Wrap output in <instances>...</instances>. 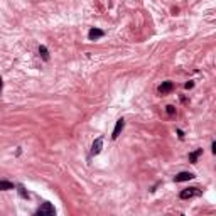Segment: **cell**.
<instances>
[{
  "instance_id": "obj_1",
  "label": "cell",
  "mask_w": 216,
  "mask_h": 216,
  "mask_svg": "<svg viewBox=\"0 0 216 216\" xmlns=\"http://www.w3.org/2000/svg\"><path fill=\"white\" fill-rule=\"evenodd\" d=\"M36 214L37 216H54L56 214V209H54V206L51 203H42V206L36 211Z\"/></svg>"
},
{
  "instance_id": "obj_2",
  "label": "cell",
  "mask_w": 216,
  "mask_h": 216,
  "mask_svg": "<svg viewBox=\"0 0 216 216\" xmlns=\"http://www.w3.org/2000/svg\"><path fill=\"white\" fill-rule=\"evenodd\" d=\"M196 196H201V189H198V188H186L179 193L181 199H191V198H196Z\"/></svg>"
},
{
  "instance_id": "obj_3",
  "label": "cell",
  "mask_w": 216,
  "mask_h": 216,
  "mask_svg": "<svg viewBox=\"0 0 216 216\" xmlns=\"http://www.w3.org/2000/svg\"><path fill=\"white\" fill-rule=\"evenodd\" d=\"M123 127H125V120L123 118H118L117 120V123H115V128H113V132H111V139H118V135H120V132L123 130Z\"/></svg>"
},
{
  "instance_id": "obj_4",
  "label": "cell",
  "mask_w": 216,
  "mask_h": 216,
  "mask_svg": "<svg viewBox=\"0 0 216 216\" xmlns=\"http://www.w3.org/2000/svg\"><path fill=\"white\" fill-rule=\"evenodd\" d=\"M101 149H103V139L98 137L93 142V145H91V155H98V154L101 152Z\"/></svg>"
},
{
  "instance_id": "obj_5",
  "label": "cell",
  "mask_w": 216,
  "mask_h": 216,
  "mask_svg": "<svg viewBox=\"0 0 216 216\" xmlns=\"http://www.w3.org/2000/svg\"><path fill=\"white\" fill-rule=\"evenodd\" d=\"M191 179H194V174L193 172H188V171L179 172L176 177H174V181H176V182H184V181H191Z\"/></svg>"
},
{
  "instance_id": "obj_6",
  "label": "cell",
  "mask_w": 216,
  "mask_h": 216,
  "mask_svg": "<svg viewBox=\"0 0 216 216\" xmlns=\"http://www.w3.org/2000/svg\"><path fill=\"white\" fill-rule=\"evenodd\" d=\"M172 88H174V83L172 81H164L162 85H159L157 91H159L160 95H167L169 91H172Z\"/></svg>"
},
{
  "instance_id": "obj_7",
  "label": "cell",
  "mask_w": 216,
  "mask_h": 216,
  "mask_svg": "<svg viewBox=\"0 0 216 216\" xmlns=\"http://www.w3.org/2000/svg\"><path fill=\"white\" fill-rule=\"evenodd\" d=\"M105 36V32L101 31V29H90V32H88V39L90 41H96V39H101V37Z\"/></svg>"
},
{
  "instance_id": "obj_8",
  "label": "cell",
  "mask_w": 216,
  "mask_h": 216,
  "mask_svg": "<svg viewBox=\"0 0 216 216\" xmlns=\"http://www.w3.org/2000/svg\"><path fill=\"white\" fill-rule=\"evenodd\" d=\"M199 155H203V149H196L194 152H191L189 154V162H191V164H196Z\"/></svg>"
},
{
  "instance_id": "obj_9",
  "label": "cell",
  "mask_w": 216,
  "mask_h": 216,
  "mask_svg": "<svg viewBox=\"0 0 216 216\" xmlns=\"http://www.w3.org/2000/svg\"><path fill=\"white\" fill-rule=\"evenodd\" d=\"M10 189H15V186L10 181H0V191H10Z\"/></svg>"
},
{
  "instance_id": "obj_10",
  "label": "cell",
  "mask_w": 216,
  "mask_h": 216,
  "mask_svg": "<svg viewBox=\"0 0 216 216\" xmlns=\"http://www.w3.org/2000/svg\"><path fill=\"white\" fill-rule=\"evenodd\" d=\"M39 54L44 61H49V52H47V49H46V46H39Z\"/></svg>"
},
{
  "instance_id": "obj_11",
  "label": "cell",
  "mask_w": 216,
  "mask_h": 216,
  "mask_svg": "<svg viewBox=\"0 0 216 216\" xmlns=\"http://www.w3.org/2000/svg\"><path fill=\"white\" fill-rule=\"evenodd\" d=\"M17 191H19V194H20V196H22V198H26V199L29 198V193H27V191L22 188V186H19V189H17Z\"/></svg>"
},
{
  "instance_id": "obj_12",
  "label": "cell",
  "mask_w": 216,
  "mask_h": 216,
  "mask_svg": "<svg viewBox=\"0 0 216 216\" xmlns=\"http://www.w3.org/2000/svg\"><path fill=\"white\" fill-rule=\"evenodd\" d=\"M165 111H167L169 115H176V108H174L172 105H167V106H165Z\"/></svg>"
},
{
  "instance_id": "obj_13",
  "label": "cell",
  "mask_w": 216,
  "mask_h": 216,
  "mask_svg": "<svg viewBox=\"0 0 216 216\" xmlns=\"http://www.w3.org/2000/svg\"><path fill=\"white\" fill-rule=\"evenodd\" d=\"M193 86H194V83H193V81H189V83H186V85H184V88H186V90H191Z\"/></svg>"
},
{
  "instance_id": "obj_14",
  "label": "cell",
  "mask_w": 216,
  "mask_h": 216,
  "mask_svg": "<svg viewBox=\"0 0 216 216\" xmlns=\"http://www.w3.org/2000/svg\"><path fill=\"white\" fill-rule=\"evenodd\" d=\"M211 152L216 154V142H211Z\"/></svg>"
},
{
  "instance_id": "obj_15",
  "label": "cell",
  "mask_w": 216,
  "mask_h": 216,
  "mask_svg": "<svg viewBox=\"0 0 216 216\" xmlns=\"http://www.w3.org/2000/svg\"><path fill=\"white\" fill-rule=\"evenodd\" d=\"M177 135H179L181 139H184V134H182V130H177Z\"/></svg>"
},
{
  "instance_id": "obj_16",
  "label": "cell",
  "mask_w": 216,
  "mask_h": 216,
  "mask_svg": "<svg viewBox=\"0 0 216 216\" xmlns=\"http://www.w3.org/2000/svg\"><path fill=\"white\" fill-rule=\"evenodd\" d=\"M2 88H3V80L0 78V93H2Z\"/></svg>"
}]
</instances>
